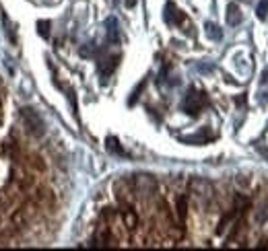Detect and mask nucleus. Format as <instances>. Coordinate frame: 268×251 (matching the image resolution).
I'll use <instances>...</instances> for the list:
<instances>
[{"label":"nucleus","instance_id":"1","mask_svg":"<svg viewBox=\"0 0 268 251\" xmlns=\"http://www.w3.org/2000/svg\"><path fill=\"white\" fill-rule=\"evenodd\" d=\"M21 121H23L25 132H27L29 136L42 138V136L46 134V123H44L42 115H40L35 109H31V107L21 109Z\"/></svg>","mask_w":268,"mask_h":251},{"label":"nucleus","instance_id":"2","mask_svg":"<svg viewBox=\"0 0 268 251\" xmlns=\"http://www.w3.org/2000/svg\"><path fill=\"white\" fill-rule=\"evenodd\" d=\"M206 103H208V101H206V95H204L202 91L190 89V91H188V95H186V99H184V103H182V107H184L186 113H190V115H198Z\"/></svg>","mask_w":268,"mask_h":251},{"label":"nucleus","instance_id":"3","mask_svg":"<svg viewBox=\"0 0 268 251\" xmlns=\"http://www.w3.org/2000/svg\"><path fill=\"white\" fill-rule=\"evenodd\" d=\"M165 21L169 23V25H180V23H184L186 21V15L177 9L173 3H169L167 7H165Z\"/></svg>","mask_w":268,"mask_h":251},{"label":"nucleus","instance_id":"4","mask_svg":"<svg viewBox=\"0 0 268 251\" xmlns=\"http://www.w3.org/2000/svg\"><path fill=\"white\" fill-rule=\"evenodd\" d=\"M120 216H122V221H124V225L128 229H136L138 227V216H136V212L128 204H124V208L120 210Z\"/></svg>","mask_w":268,"mask_h":251},{"label":"nucleus","instance_id":"5","mask_svg":"<svg viewBox=\"0 0 268 251\" xmlns=\"http://www.w3.org/2000/svg\"><path fill=\"white\" fill-rule=\"evenodd\" d=\"M118 60H120V56H109V58H103L99 62V72H101V76H109L113 72V68L118 66Z\"/></svg>","mask_w":268,"mask_h":251},{"label":"nucleus","instance_id":"6","mask_svg":"<svg viewBox=\"0 0 268 251\" xmlns=\"http://www.w3.org/2000/svg\"><path fill=\"white\" fill-rule=\"evenodd\" d=\"M186 216H188V198L180 196V198H177V218H180V227L182 229L186 225Z\"/></svg>","mask_w":268,"mask_h":251},{"label":"nucleus","instance_id":"7","mask_svg":"<svg viewBox=\"0 0 268 251\" xmlns=\"http://www.w3.org/2000/svg\"><path fill=\"white\" fill-rule=\"evenodd\" d=\"M227 23H229V25H240V23H242V13H240V7L233 5V3L227 7Z\"/></svg>","mask_w":268,"mask_h":251},{"label":"nucleus","instance_id":"8","mask_svg":"<svg viewBox=\"0 0 268 251\" xmlns=\"http://www.w3.org/2000/svg\"><path fill=\"white\" fill-rule=\"evenodd\" d=\"M105 27H107V39L113 41V44L120 41V33H118V21L116 19H107Z\"/></svg>","mask_w":268,"mask_h":251},{"label":"nucleus","instance_id":"9","mask_svg":"<svg viewBox=\"0 0 268 251\" xmlns=\"http://www.w3.org/2000/svg\"><path fill=\"white\" fill-rule=\"evenodd\" d=\"M211 138H213L211 134H208L206 130H202L200 134H196V136H184L182 140H184V142H190V144H204L206 140H211Z\"/></svg>","mask_w":268,"mask_h":251},{"label":"nucleus","instance_id":"10","mask_svg":"<svg viewBox=\"0 0 268 251\" xmlns=\"http://www.w3.org/2000/svg\"><path fill=\"white\" fill-rule=\"evenodd\" d=\"M206 33H208V37H213V39H221L223 37L221 29L217 25H213V23H206Z\"/></svg>","mask_w":268,"mask_h":251},{"label":"nucleus","instance_id":"11","mask_svg":"<svg viewBox=\"0 0 268 251\" xmlns=\"http://www.w3.org/2000/svg\"><path fill=\"white\" fill-rule=\"evenodd\" d=\"M105 144H107V150H109V152H116V154H126V152H124V148H122L120 144H118V140H116V138H107V142H105Z\"/></svg>","mask_w":268,"mask_h":251},{"label":"nucleus","instance_id":"12","mask_svg":"<svg viewBox=\"0 0 268 251\" xmlns=\"http://www.w3.org/2000/svg\"><path fill=\"white\" fill-rule=\"evenodd\" d=\"M37 31H40L42 37H48V35H50V23H48V21H40V23H37Z\"/></svg>","mask_w":268,"mask_h":251},{"label":"nucleus","instance_id":"13","mask_svg":"<svg viewBox=\"0 0 268 251\" xmlns=\"http://www.w3.org/2000/svg\"><path fill=\"white\" fill-rule=\"evenodd\" d=\"M266 15H268V0H262V3L258 5V17L266 19Z\"/></svg>","mask_w":268,"mask_h":251},{"label":"nucleus","instance_id":"14","mask_svg":"<svg viewBox=\"0 0 268 251\" xmlns=\"http://www.w3.org/2000/svg\"><path fill=\"white\" fill-rule=\"evenodd\" d=\"M142 87H144V82H140V85L136 87V91H134V95H132V99H130V105H134V103H136V99H138V93L142 91Z\"/></svg>","mask_w":268,"mask_h":251},{"label":"nucleus","instance_id":"15","mask_svg":"<svg viewBox=\"0 0 268 251\" xmlns=\"http://www.w3.org/2000/svg\"><path fill=\"white\" fill-rule=\"evenodd\" d=\"M134 5H136V0H126V7H128V9L134 7Z\"/></svg>","mask_w":268,"mask_h":251},{"label":"nucleus","instance_id":"16","mask_svg":"<svg viewBox=\"0 0 268 251\" xmlns=\"http://www.w3.org/2000/svg\"><path fill=\"white\" fill-rule=\"evenodd\" d=\"M0 121H3V105H0Z\"/></svg>","mask_w":268,"mask_h":251}]
</instances>
